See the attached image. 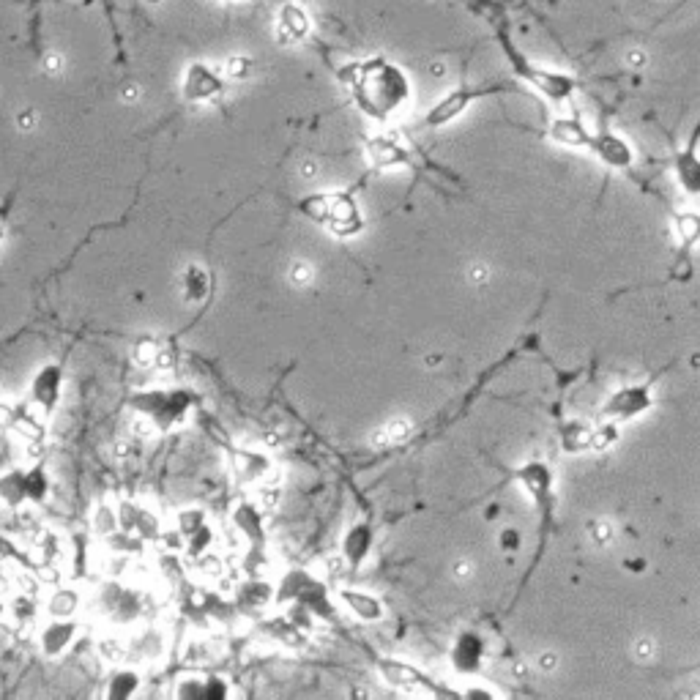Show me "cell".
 Returning <instances> with one entry per match:
<instances>
[{
  "label": "cell",
  "mask_w": 700,
  "mask_h": 700,
  "mask_svg": "<svg viewBox=\"0 0 700 700\" xmlns=\"http://www.w3.org/2000/svg\"><path fill=\"white\" fill-rule=\"evenodd\" d=\"M326 227H329L331 236L342 238V241L361 236V230H364V214H361L359 200H356L353 192H337V195H331Z\"/></svg>",
  "instance_id": "cell-7"
},
{
  "label": "cell",
  "mask_w": 700,
  "mask_h": 700,
  "mask_svg": "<svg viewBox=\"0 0 700 700\" xmlns=\"http://www.w3.org/2000/svg\"><path fill=\"white\" fill-rule=\"evenodd\" d=\"M203 525H206V512H203V509H197V506L181 509V512L175 515V528H178L186 539H189L192 534H197Z\"/></svg>",
  "instance_id": "cell-33"
},
{
  "label": "cell",
  "mask_w": 700,
  "mask_h": 700,
  "mask_svg": "<svg viewBox=\"0 0 700 700\" xmlns=\"http://www.w3.org/2000/svg\"><path fill=\"white\" fill-rule=\"evenodd\" d=\"M77 632H80V627L74 618H52L50 624H44V629L39 632V646H42L44 657L58 659L61 654H66V649L77 638Z\"/></svg>",
  "instance_id": "cell-13"
},
{
  "label": "cell",
  "mask_w": 700,
  "mask_h": 700,
  "mask_svg": "<svg viewBox=\"0 0 700 700\" xmlns=\"http://www.w3.org/2000/svg\"><path fill=\"white\" fill-rule=\"evenodd\" d=\"M591 534H594L597 545H608L610 539H613V525L608 520H597V523H591Z\"/></svg>",
  "instance_id": "cell-40"
},
{
  "label": "cell",
  "mask_w": 700,
  "mask_h": 700,
  "mask_svg": "<svg viewBox=\"0 0 700 700\" xmlns=\"http://www.w3.org/2000/svg\"><path fill=\"white\" fill-rule=\"evenodd\" d=\"M372 545H375V528H372L370 520H356L353 525H348V531L342 536V561L350 572L364 567V561L370 558Z\"/></svg>",
  "instance_id": "cell-11"
},
{
  "label": "cell",
  "mask_w": 700,
  "mask_h": 700,
  "mask_svg": "<svg viewBox=\"0 0 700 700\" xmlns=\"http://www.w3.org/2000/svg\"><path fill=\"white\" fill-rule=\"evenodd\" d=\"M504 91H517L515 83H495V85H460L454 88L446 96H441L438 102L427 110L424 115V124L430 129H443V126L454 124L460 115H465V110L474 102L484 99V96H495V93Z\"/></svg>",
  "instance_id": "cell-3"
},
{
  "label": "cell",
  "mask_w": 700,
  "mask_h": 700,
  "mask_svg": "<svg viewBox=\"0 0 700 700\" xmlns=\"http://www.w3.org/2000/svg\"><path fill=\"white\" fill-rule=\"evenodd\" d=\"M175 698H227L230 695V687L225 684V679L219 676H200V673H189V676H181V679L173 684Z\"/></svg>",
  "instance_id": "cell-14"
},
{
  "label": "cell",
  "mask_w": 700,
  "mask_h": 700,
  "mask_svg": "<svg viewBox=\"0 0 700 700\" xmlns=\"http://www.w3.org/2000/svg\"><path fill=\"white\" fill-rule=\"evenodd\" d=\"M309 17L307 11L301 9L299 3H288L285 9L279 11V39L285 44L304 42L309 36Z\"/></svg>",
  "instance_id": "cell-20"
},
{
  "label": "cell",
  "mask_w": 700,
  "mask_h": 700,
  "mask_svg": "<svg viewBox=\"0 0 700 700\" xmlns=\"http://www.w3.org/2000/svg\"><path fill=\"white\" fill-rule=\"evenodd\" d=\"M340 80L348 85L350 99L356 102L361 113L381 124L392 121L394 115L411 102V77L402 66L383 55L348 63L340 72Z\"/></svg>",
  "instance_id": "cell-1"
},
{
  "label": "cell",
  "mask_w": 700,
  "mask_h": 700,
  "mask_svg": "<svg viewBox=\"0 0 700 700\" xmlns=\"http://www.w3.org/2000/svg\"><path fill=\"white\" fill-rule=\"evenodd\" d=\"M0 501L11 509L25 501V474L22 471H11L0 479Z\"/></svg>",
  "instance_id": "cell-29"
},
{
  "label": "cell",
  "mask_w": 700,
  "mask_h": 700,
  "mask_svg": "<svg viewBox=\"0 0 700 700\" xmlns=\"http://www.w3.org/2000/svg\"><path fill=\"white\" fill-rule=\"evenodd\" d=\"M539 662H542V668H553V665H556V657H553V654H545Z\"/></svg>",
  "instance_id": "cell-46"
},
{
  "label": "cell",
  "mask_w": 700,
  "mask_h": 700,
  "mask_svg": "<svg viewBox=\"0 0 700 700\" xmlns=\"http://www.w3.org/2000/svg\"><path fill=\"white\" fill-rule=\"evenodd\" d=\"M495 39H498V47L504 52V58L509 61V66H512L517 80L528 83L531 88H536V91L542 93L545 99H550V102L556 104L569 102V99L575 96L577 88H580L575 74L561 72V69H550L545 63L531 61V58L515 44L512 33L506 28V20H495Z\"/></svg>",
  "instance_id": "cell-2"
},
{
  "label": "cell",
  "mask_w": 700,
  "mask_h": 700,
  "mask_svg": "<svg viewBox=\"0 0 700 700\" xmlns=\"http://www.w3.org/2000/svg\"><path fill=\"white\" fill-rule=\"evenodd\" d=\"M6 613H9V605H6V602L0 599V621H3V616H6Z\"/></svg>",
  "instance_id": "cell-49"
},
{
  "label": "cell",
  "mask_w": 700,
  "mask_h": 700,
  "mask_svg": "<svg viewBox=\"0 0 700 700\" xmlns=\"http://www.w3.org/2000/svg\"><path fill=\"white\" fill-rule=\"evenodd\" d=\"M36 608H39V605H36V597H31V594H22V591L9 602V613L14 616L17 624H31Z\"/></svg>",
  "instance_id": "cell-34"
},
{
  "label": "cell",
  "mask_w": 700,
  "mask_h": 700,
  "mask_svg": "<svg viewBox=\"0 0 700 700\" xmlns=\"http://www.w3.org/2000/svg\"><path fill=\"white\" fill-rule=\"evenodd\" d=\"M378 670H381V676L386 684H392V687H397V690H424L430 692V695H452V690H441V687H435L433 681H430V676L424 673V670H419L416 665H411V662H402V659H378Z\"/></svg>",
  "instance_id": "cell-9"
},
{
  "label": "cell",
  "mask_w": 700,
  "mask_h": 700,
  "mask_svg": "<svg viewBox=\"0 0 700 700\" xmlns=\"http://www.w3.org/2000/svg\"><path fill=\"white\" fill-rule=\"evenodd\" d=\"M515 479L523 484V490L534 498L539 509H545V512L550 509L556 476H553V468L545 460H525L515 471Z\"/></svg>",
  "instance_id": "cell-10"
},
{
  "label": "cell",
  "mask_w": 700,
  "mask_h": 700,
  "mask_svg": "<svg viewBox=\"0 0 700 700\" xmlns=\"http://www.w3.org/2000/svg\"><path fill=\"white\" fill-rule=\"evenodd\" d=\"M465 698H476V695H484V698H493L495 690H490V687H468V690L463 692Z\"/></svg>",
  "instance_id": "cell-42"
},
{
  "label": "cell",
  "mask_w": 700,
  "mask_h": 700,
  "mask_svg": "<svg viewBox=\"0 0 700 700\" xmlns=\"http://www.w3.org/2000/svg\"><path fill=\"white\" fill-rule=\"evenodd\" d=\"M227 72L233 74V77H241V74H247V61H238V58H233L230 61V69Z\"/></svg>",
  "instance_id": "cell-43"
},
{
  "label": "cell",
  "mask_w": 700,
  "mask_h": 700,
  "mask_svg": "<svg viewBox=\"0 0 700 700\" xmlns=\"http://www.w3.org/2000/svg\"><path fill=\"white\" fill-rule=\"evenodd\" d=\"M236 471L244 482H266L268 474L274 471L271 463H268L263 454H252V452H238L236 454Z\"/></svg>",
  "instance_id": "cell-24"
},
{
  "label": "cell",
  "mask_w": 700,
  "mask_h": 700,
  "mask_svg": "<svg viewBox=\"0 0 700 700\" xmlns=\"http://www.w3.org/2000/svg\"><path fill=\"white\" fill-rule=\"evenodd\" d=\"M312 277H315V271H312V266H309V263H304V260H296V263H293V268H290V279H293V285H299V288L309 285V282H312Z\"/></svg>",
  "instance_id": "cell-39"
},
{
  "label": "cell",
  "mask_w": 700,
  "mask_h": 700,
  "mask_svg": "<svg viewBox=\"0 0 700 700\" xmlns=\"http://www.w3.org/2000/svg\"><path fill=\"white\" fill-rule=\"evenodd\" d=\"M233 520H236V528L249 539H260L263 536V517H260V509L252 504H241L233 512Z\"/></svg>",
  "instance_id": "cell-27"
},
{
  "label": "cell",
  "mask_w": 700,
  "mask_h": 700,
  "mask_svg": "<svg viewBox=\"0 0 700 700\" xmlns=\"http://www.w3.org/2000/svg\"><path fill=\"white\" fill-rule=\"evenodd\" d=\"M140 684H143V679H140V670L118 665V670H115L113 676L107 679L104 695L113 700H126V698H132V695H137Z\"/></svg>",
  "instance_id": "cell-21"
},
{
  "label": "cell",
  "mask_w": 700,
  "mask_h": 700,
  "mask_svg": "<svg viewBox=\"0 0 700 700\" xmlns=\"http://www.w3.org/2000/svg\"><path fill=\"white\" fill-rule=\"evenodd\" d=\"M99 657L107 659L110 665H126L132 654H129V640L118 638V635H107L99 640Z\"/></svg>",
  "instance_id": "cell-30"
},
{
  "label": "cell",
  "mask_w": 700,
  "mask_h": 700,
  "mask_svg": "<svg viewBox=\"0 0 700 700\" xmlns=\"http://www.w3.org/2000/svg\"><path fill=\"white\" fill-rule=\"evenodd\" d=\"M651 649H654V646H651V640H640V643H638V654H640V657H643V659L649 657Z\"/></svg>",
  "instance_id": "cell-44"
},
{
  "label": "cell",
  "mask_w": 700,
  "mask_h": 700,
  "mask_svg": "<svg viewBox=\"0 0 700 700\" xmlns=\"http://www.w3.org/2000/svg\"><path fill=\"white\" fill-rule=\"evenodd\" d=\"M91 528L93 534L102 536V539H110V536L115 534V531H121V525H118V512H115L110 504H99L96 509H93L91 515Z\"/></svg>",
  "instance_id": "cell-28"
},
{
  "label": "cell",
  "mask_w": 700,
  "mask_h": 700,
  "mask_svg": "<svg viewBox=\"0 0 700 700\" xmlns=\"http://www.w3.org/2000/svg\"><path fill=\"white\" fill-rule=\"evenodd\" d=\"M47 616L50 618H74V613L80 610V594L74 588L58 586L47 597Z\"/></svg>",
  "instance_id": "cell-25"
},
{
  "label": "cell",
  "mask_w": 700,
  "mask_h": 700,
  "mask_svg": "<svg viewBox=\"0 0 700 700\" xmlns=\"http://www.w3.org/2000/svg\"><path fill=\"white\" fill-rule=\"evenodd\" d=\"M156 353H159V348H156V342L148 340V337H143V340H137V345H134L132 359H134V364H137V367H143V370H151V367H154Z\"/></svg>",
  "instance_id": "cell-38"
},
{
  "label": "cell",
  "mask_w": 700,
  "mask_h": 700,
  "mask_svg": "<svg viewBox=\"0 0 700 700\" xmlns=\"http://www.w3.org/2000/svg\"><path fill=\"white\" fill-rule=\"evenodd\" d=\"M340 605L348 610L350 616L359 618L361 624H378L386 618V605L381 597H375L372 591H361V588H340L337 591Z\"/></svg>",
  "instance_id": "cell-12"
},
{
  "label": "cell",
  "mask_w": 700,
  "mask_h": 700,
  "mask_svg": "<svg viewBox=\"0 0 700 700\" xmlns=\"http://www.w3.org/2000/svg\"><path fill=\"white\" fill-rule=\"evenodd\" d=\"M651 405H654V378L640 383H627V386L616 389V392L605 400V405L599 408V416H602L605 422L624 424L638 419V416H643L646 411H651Z\"/></svg>",
  "instance_id": "cell-4"
},
{
  "label": "cell",
  "mask_w": 700,
  "mask_h": 700,
  "mask_svg": "<svg viewBox=\"0 0 700 700\" xmlns=\"http://www.w3.org/2000/svg\"><path fill=\"white\" fill-rule=\"evenodd\" d=\"M33 408H39L42 413H50L52 405L61 397V370L58 367H44L36 381H33Z\"/></svg>",
  "instance_id": "cell-18"
},
{
  "label": "cell",
  "mask_w": 700,
  "mask_h": 700,
  "mask_svg": "<svg viewBox=\"0 0 700 700\" xmlns=\"http://www.w3.org/2000/svg\"><path fill=\"white\" fill-rule=\"evenodd\" d=\"M367 156H370V162L378 167V170L411 165V154H408V148H405L397 137H392V134H381V137H372V140H367Z\"/></svg>",
  "instance_id": "cell-15"
},
{
  "label": "cell",
  "mask_w": 700,
  "mask_h": 700,
  "mask_svg": "<svg viewBox=\"0 0 700 700\" xmlns=\"http://www.w3.org/2000/svg\"><path fill=\"white\" fill-rule=\"evenodd\" d=\"M484 659H487V640L474 629H463L452 640L449 662H452L457 676H479L484 668Z\"/></svg>",
  "instance_id": "cell-8"
},
{
  "label": "cell",
  "mask_w": 700,
  "mask_h": 700,
  "mask_svg": "<svg viewBox=\"0 0 700 700\" xmlns=\"http://www.w3.org/2000/svg\"><path fill=\"white\" fill-rule=\"evenodd\" d=\"M676 181L690 197H700V151H676L673 154Z\"/></svg>",
  "instance_id": "cell-19"
},
{
  "label": "cell",
  "mask_w": 700,
  "mask_h": 700,
  "mask_svg": "<svg viewBox=\"0 0 700 700\" xmlns=\"http://www.w3.org/2000/svg\"><path fill=\"white\" fill-rule=\"evenodd\" d=\"M184 93L186 99L192 102H206V99H214L217 93H222V80H219L217 72H211L203 63H195L189 66L184 80Z\"/></svg>",
  "instance_id": "cell-16"
},
{
  "label": "cell",
  "mask_w": 700,
  "mask_h": 700,
  "mask_svg": "<svg viewBox=\"0 0 700 700\" xmlns=\"http://www.w3.org/2000/svg\"><path fill=\"white\" fill-rule=\"evenodd\" d=\"M558 441H561V446H564V452L567 454L588 452V449H591V427H586L583 422L561 424Z\"/></svg>",
  "instance_id": "cell-26"
},
{
  "label": "cell",
  "mask_w": 700,
  "mask_h": 700,
  "mask_svg": "<svg viewBox=\"0 0 700 700\" xmlns=\"http://www.w3.org/2000/svg\"><path fill=\"white\" fill-rule=\"evenodd\" d=\"M616 441H618V424L616 422H605V419H602V427L591 430V449H597V452H605V449H608V446H613Z\"/></svg>",
  "instance_id": "cell-37"
},
{
  "label": "cell",
  "mask_w": 700,
  "mask_h": 700,
  "mask_svg": "<svg viewBox=\"0 0 700 700\" xmlns=\"http://www.w3.org/2000/svg\"><path fill=\"white\" fill-rule=\"evenodd\" d=\"M214 531H211V525H203L197 534H192L189 539H186V547H189V556L192 558H197V556H203V553H208L211 547H214Z\"/></svg>",
  "instance_id": "cell-35"
},
{
  "label": "cell",
  "mask_w": 700,
  "mask_h": 700,
  "mask_svg": "<svg viewBox=\"0 0 700 700\" xmlns=\"http://www.w3.org/2000/svg\"><path fill=\"white\" fill-rule=\"evenodd\" d=\"M329 206H331V195H309L301 200V214L307 219H312V222H320V225H326V219H329Z\"/></svg>",
  "instance_id": "cell-32"
},
{
  "label": "cell",
  "mask_w": 700,
  "mask_h": 700,
  "mask_svg": "<svg viewBox=\"0 0 700 700\" xmlns=\"http://www.w3.org/2000/svg\"><path fill=\"white\" fill-rule=\"evenodd\" d=\"M279 597L293 599L296 605H301V608L307 610V613H312V616L326 618V621L334 618V605H331L326 586L318 583L315 577H309L307 572H301V569H296V572H290V575L285 577Z\"/></svg>",
  "instance_id": "cell-5"
},
{
  "label": "cell",
  "mask_w": 700,
  "mask_h": 700,
  "mask_svg": "<svg viewBox=\"0 0 700 700\" xmlns=\"http://www.w3.org/2000/svg\"><path fill=\"white\" fill-rule=\"evenodd\" d=\"M588 151L597 156L608 170H613V173H624L629 178H635V151H632V145L621 134L610 132V129L591 134Z\"/></svg>",
  "instance_id": "cell-6"
},
{
  "label": "cell",
  "mask_w": 700,
  "mask_h": 700,
  "mask_svg": "<svg viewBox=\"0 0 700 700\" xmlns=\"http://www.w3.org/2000/svg\"><path fill=\"white\" fill-rule=\"evenodd\" d=\"M31 124H33V113H22L20 115V126H22V129H31Z\"/></svg>",
  "instance_id": "cell-45"
},
{
  "label": "cell",
  "mask_w": 700,
  "mask_h": 700,
  "mask_svg": "<svg viewBox=\"0 0 700 700\" xmlns=\"http://www.w3.org/2000/svg\"><path fill=\"white\" fill-rule=\"evenodd\" d=\"M673 227H676V236H679L681 249H684V252H690L692 247H698L700 244V211H690V208L676 211V214H673Z\"/></svg>",
  "instance_id": "cell-22"
},
{
  "label": "cell",
  "mask_w": 700,
  "mask_h": 700,
  "mask_svg": "<svg viewBox=\"0 0 700 700\" xmlns=\"http://www.w3.org/2000/svg\"><path fill=\"white\" fill-rule=\"evenodd\" d=\"M547 134H550V140L558 145H564V148H575V151H580V148H586L591 145V134L588 132L586 124L580 121V118H556L553 124H550V129H547Z\"/></svg>",
  "instance_id": "cell-17"
},
{
  "label": "cell",
  "mask_w": 700,
  "mask_h": 700,
  "mask_svg": "<svg viewBox=\"0 0 700 700\" xmlns=\"http://www.w3.org/2000/svg\"><path fill=\"white\" fill-rule=\"evenodd\" d=\"M124 99H137V88H126Z\"/></svg>",
  "instance_id": "cell-48"
},
{
  "label": "cell",
  "mask_w": 700,
  "mask_h": 700,
  "mask_svg": "<svg viewBox=\"0 0 700 700\" xmlns=\"http://www.w3.org/2000/svg\"><path fill=\"white\" fill-rule=\"evenodd\" d=\"M208 293V277L200 266H189L184 274V296L189 304L203 301Z\"/></svg>",
  "instance_id": "cell-31"
},
{
  "label": "cell",
  "mask_w": 700,
  "mask_h": 700,
  "mask_svg": "<svg viewBox=\"0 0 700 700\" xmlns=\"http://www.w3.org/2000/svg\"><path fill=\"white\" fill-rule=\"evenodd\" d=\"M195 567L200 569V575L206 577V580H219V577L225 575V561L217 553H211V550L195 558Z\"/></svg>",
  "instance_id": "cell-36"
},
{
  "label": "cell",
  "mask_w": 700,
  "mask_h": 700,
  "mask_svg": "<svg viewBox=\"0 0 700 700\" xmlns=\"http://www.w3.org/2000/svg\"><path fill=\"white\" fill-rule=\"evenodd\" d=\"M468 572H471V567H468L465 561H460V564H457V575L465 577V575H468Z\"/></svg>",
  "instance_id": "cell-47"
},
{
  "label": "cell",
  "mask_w": 700,
  "mask_h": 700,
  "mask_svg": "<svg viewBox=\"0 0 700 700\" xmlns=\"http://www.w3.org/2000/svg\"><path fill=\"white\" fill-rule=\"evenodd\" d=\"M129 654L137 659H159L165 654V635L159 629H145L129 640Z\"/></svg>",
  "instance_id": "cell-23"
},
{
  "label": "cell",
  "mask_w": 700,
  "mask_h": 700,
  "mask_svg": "<svg viewBox=\"0 0 700 700\" xmlns=\"http://www.w3.org/2000/svg\"><path fill=\"white\" fill-rule=\"evenodd\" d=\"M14 419H17V411L11 408L9 402H0V433H6L14 427Z\"/></svg>",
  "instance_id": "cell-41"
}]
</instances>
